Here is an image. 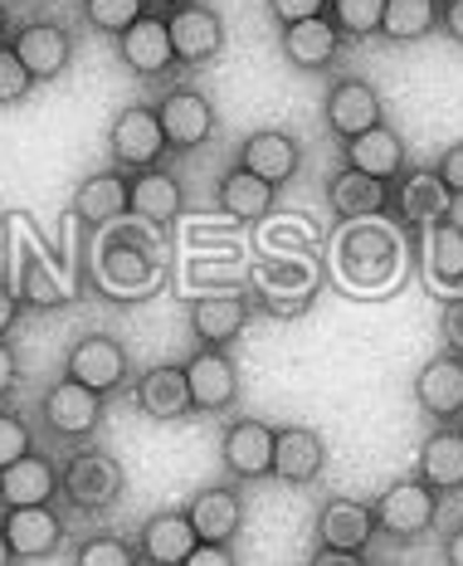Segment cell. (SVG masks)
<instances>
[{
    "instance_id": "cell-41",
    "label": "cell",
    "mask_w": 463,
    "mask_h": 566,
    "mask_svg": "<svg viewBox=\"0 0 463 566\" xmlns=\"http://www.w3.org/2000/svg\"><path fill=\"white\" fill-rule=\"evenodd\" d=\"M434 176L444 181V191L463 200V137L459 142H449L444 151H439V161H434Z\"/></svg>"
},
{
    "instance_id": "cell-42",
    "label": "cell",
    "mask_w": 463,
    "mask_h": 566,
    "mask_svg": "<svg viewBox=\"0 0 463 566\" xmlns=\"http://www.w3.org/2000/svg\"><path fill=\"white\" fill-rule=\"evenodd\" d=\"M439 333H444V352L463 357V293H449L439 308Z\"/></svg>"
},
{
    "instance_id": "cell-36",
    "label": "cell",
    "mask_w": 463,
    "mask_h": 566,
    "mask_svg": "<svg viewBox=\"0 0 463 566\" xmlns=\"http://www.w3.org/2000/svg\"><path fill=\"white\" fill-rule=\"evenodd\" d=\"M15 298L30 303V308H59V303H69V289H64V279H59L50 264L25 259V264H20V293Z\"/></svg>"
},
{
    "instance_id": "cell-37",
    "label": "cell",
    "mask_w": 463,
    "mask_h": 566,
    "mask_svg": "<svg viewBox=\"0 0 463 566\" xmlns=\"http://www.w3.org/2000/svg\"><path fill=\"white\" fill-rule=\"evenodd\" d=\"M147 15V0H83V20H88L98 34H123L127 25Z\"/></svg>"
},
{
    "instance_id": "cell-19",
    "label": "cell",
    "mask_w": 463,
    "mask_h": 566,
    "mask_svg": "<svg viewBox=\"0 0 463 566\" xmlns=\"http://www.w3.org/2000/svg\"><path fill=\"white\" fill-rule=\"evenodd\" d=\"M40 416L54 434H64V440H88V434L103 424V396L64 376V381H54L50 391H44Z\"/></svg>"
},
{
    "instance_id": "cell-2",
    "label": "cell",
    "mask_w": 463,
    "mask_h": 566,
    "mask_svg": "<svg viewBox=\"0 0 463 566\" xmlns=\"http://www.w3.org/2000/svg\"><path fill=\"white\" fill-rule=\"evenodd\" d=\"M127 493V474L123 464L98 450V444H83L59 464V499L78 513H108L117 509V499Z\"/></svg>"
},
{
    "instance_id": "cell-25",
    "label": "cell",
    "mask_w": 463,
    "mask_h": 566,
    "mask_svg": "<svg viewBox=\"0 0 463 566\" xmlns=\"http://www.w3.org/2000/svg\"><path fill=\"white\" fill-rule=\"evenodd\" d=\"M414 479L430 483L434 493H459L463 489V424H434L430 440L414 454Z\"/></svg>"
},
{
    "instance_id": "cell-15",
    "label": "cell",
    "mask_w": 463,
    "mask_h": 566,
    "mask_svg": "<svg viewBox=\"0 0 463 566\" xmlns=\"http://www.w3.org/2000/svg\"><path fill=\"white\" fill-rule=\"evenodd\" d=\"M414 406L434 424L463 420V357L439 352V357L424 361V367L414 371Z\"/></svg>"
},
{
    "instance_id": "cell-22",
    "label": "cell",
    "mask_w": 463,
    "mask_h": 566,
    "mask_svg": "<svg viewBox=\"0 0 463 566\" xmlns=\"http://www.w3.org/2000/svg\"><path fill=\"white\" fill-rule=\"evenodd\" d=\"M133 400H137V410L147 420H161V424H171V420H186L191 416V386H186V367H176V361H161V367H147L133 381Z\"/></svg>"
},
{
    "instance_id": "cell-32",
    "label": "cell",
    "mask_w": 463,
    "mask_h": 566,
    "mask_svg": "<svg viewBox=\"0 0 463 566\" xmlns=\"http://www.w3.org/2000/svg\"><path fill=\"white\" fill-rule=\"evenodd\" d=\"M127 200H133V216L147 220V226L166 230L176 216L186 210V191L171 171L161 167H147V171H133V186H127Z\"/></svg>"
},
{
    "instance_id": "cell-31",
    "label": "cell",
    "mask_w": 463,
    "mask_h": 566,
    "mask_svg": "<svg viewBox=\"0 0 463 566\" xmlns=\"http://www.w3.org/2000/svg\"><path fill=\"white\" fill-rule=\"evenodd\" d=\"M249 327V298L244 293H206L191 303V333L200 347H230Z\"/></svg>"
},
{
    "instance_id": "cell-21",
    "label": "cell",
    "mask_w": 463,
    "mask_h": 566,
    "mask_svg": "<svg viewBox=\"0 0 463 566\" xmlns=\"http://www.w3.org/2000/svg\"><path fill=\"white\" fill-rule=\"evenodd\" d=\"M117 54L123 64L133 69L137 78H166L176 69V50H171V34H166V15L147 10L137 25H127L117 34Z\"/></svg>"
},
{
    "instance_id": "cell-30",
    "label": "cell",
    "mask_w": 463,
    "mask_h": 566,
    "mask_svg": "<svg viewBox=\"0 0 463 566\" xmlns=\"http://www.w3.org/2000/svg\"><path fill=\"white\" fill-rule=\"evenodd\" d=\"M327 206H332V216H337L341 226L376 220V216H386V206H390V186L376 181V176H361V171L341 167L327 181Z\"/></svg>"
},
{
    "instance_id": "cell-20",
    "label": "cell",
    "mask_w": 463,
    "mask_h": 566,
    "mask_svg": "<svg viewBox=\"0 0 463 566\" xmlns=\"http://www.w3.org/2000/svg\"><path fill=\"white\" fill-rule=\"evenodd\" d=\"M186 517H191L200 542H215V547H234L244 527V493L240 483H210L200 489L191 503H186Z\"/></svg>"
},
{
    "instance_id": "cell-17",
    "label": "cell",
    "mask_w": 463,
    "mask_h": 566,
    "mask_svg": "<svg viewBox=\"0 0 463 566\" xmlns=\"http://www.w3.org/2000/svg\"><path fill=\"white\" fill-rule=\"evenodd\" d=\"M240 167L254 171L259 181H269L273 191H283L303 167V142L283 133V127H259L240 142Z\"/></svg>"
},
{
    "instance_id": "cell-14",
    "label": "cell",
    "mask_w": 463,
    "mask_h": 566,
    "mask_svg": "<svg viewBox=\"0 0 463 566\" xmlns=\"http://www.w3.org/2000/svg\"><path fill=\"white\" fill-rule=\"evenodd\" d=\"M220 464L234 483L244 479H269V464H273V424L259 420V416H240L224 424L220 434Z\"/></svg>"
},
{
    "instance_id": "cell-33",
    "label": "cell",
    "mask_w": 463,
    "mask_h": 566,
    "mask_svg": "<svg viewBox=\"0 0 463 566\" xmlns=\"http://www.w3.org/2000/svg\"><path fill=\"white\" fill-rule=\"evenodd\" d=\"M273 196L278 191H273L269 181H259L254 171H244V167H230L215 186V206L230 220H264L273 210Z\"/></svg>"
},
{
    "instance_id": "cell-12",
    "label": "cell",
    "mask_w": 463,
    "mask_h": 566,
    "mask_svg": "<svg viewBox=\"0 0 463 566\" xmlns=\"http://www.w3.org/2000/svg\"><path fill=\"white\" fill-rule=\"evenodd\" d=\"M323 469H327V440H323V430H313V424H278V430H273L269 479L303 489V483H313Z\"/></svg>"
},
{
    "instance_id": "cell-9",
    "label": "cell",
    "mask_w": 463,
    "mask_h": 566,
    "mask_svg": "<svg viewBox=\"0 0 463 566\" xmlns=\"http://www.w3.org/2000/svg\"><path fill=\"white\" fill-rule=\"evenodd\" d=\"M108 151H113V167L127 171V176L157 167L161 151H166L157 108H151V103H133V108L117 113L113 127H108Z\"/></svg>"
},
{
    "instance_id": "cell-10",
    "label": "cell",
    "mask_w": 463,
    "mask_h": 566,
    "mask_svg": "<svg viewBox=\"0 0 463 566\" xmlns=\"http://www.w3.org/2000/svg\"><path fill=\"white\" fill-rule=\"evenodd\" d=\"M186 367V386H191V406L200 416H220L240 400V361L230 357V347H196Z\"/></svg>"
},
{
    "instance_id": "cell-13",
    "label": "cell",
    "mask_w": 463,
    "mask_h": 566,
    "mask_svg": "<svg viewBox=\"0 0 463 566\" xmlns=\"http://www.w3.org/2000/svg\"><path fill=\"white\" fill-rule=\"evenodd\" d=\"M313 533H317V547H332V552H366V547H371V537H376L371 503L347 499V493H332V499L317 503Z\"/></svg>"
},
{
    "instance_id": "cell-11",
    "label": "cell",
    "mask_w": 463,
    "mask_h": 566,
    "mask_svg": "<svg viewBox=\"0 0 463 566\" xmlns=\"http://www.w3.org/2000/svg\"><path fill=\"white\" fill-rule=\"evenodd\" d=\"M390 206H396V220L406 230H430L434 220L454 216V196L444 191V181L434 176V167H406L390 181Z\"/></svg>"
},
{
    "instance_id": "cell-5",
    "label": "cell",
    "mask_w": 463,
    "mask_h": 566,
    "mask_svg": "<svg viewBox=\"0 0 463 566\" xmlns=\"http://www.w3.org/2000/svg\"><path fill=\"white\" fill-rule=\"evenodd\" d=\"M323 123L332 127V137H341V142H351V137L371 133V127H381L386 123L381 88H376L371 78H361V74L332 78V88L323 98Z\"/></svg>"
},
{
    "instance_id": "cell-27",
    "label": "cell",
    "mask_w": 463,
    "mask_h": 566,
    "mask_svg": "<svg viewBox=\"0 0 463 566\" xmlns=\"http://www.w3.org/2000/svg\"><path fill=\"white\" fill-rule=\"evenodd\" d=\"M196 527L186 509H171V513H151L137 533V557L147 566H181L186 557L196 552Z\"/></svg>"
},
{
    "instance_id": "cell-3",
    "label": "cell",
    "mask_w": 463,
    "mask_h": 566,
    "mask_svg": "<svg viewBox=\"0 0 463 566\" xmlns=\"http://www.w3.org/2000/svg\"><path fill=\"white\" fill-rule=\"evenodd\" d=\"M439 503H444V493H434L430 483H420L414 474L386 483V489L371 499L376 533L390 537V542H420L434 527Z\"/></svg>"
},
{
    "instance_id": "cell-4",
    "label": "cell",
    "mask_w": 463,
    "mask_h": 566,
    "mask_svg": "<svg viewBox=\"0 0 463 566\" xmlns=\"http://www.w3.org/2000/svg\"><path fill=\"white\" fill-rule=\"evenodd\" d=\"M337 264L351 283L376 289V283H386L400 269V234L390 226H381V216L356 220V226H347V234L337 240Z\"/></svg>"
},
{
    "instance_id": "cell-49",
    "label": "cell",
    "mask_w": 463,
    "mask_h": 566,
    "mask_svg": "<svg viewBox=\"0 0 463 566\" xmlns=\"http://www.w3.org/2000/svg\"><path fill=\"white\" fill-rule=\"evenodd\" d=\"M444 566H463V523L444 537Z\"/></svg>"
},
{
    "instance_id": "cell-35",
    "label": "cell",
    "mask_w": 463,
    "mask_h": 566,
    "mask_svg": "<svg viewBox=\"0 0 463 566\" xmlns=\"http://www.w3.org/2000/svg\"><path fill=\"white\" fill-rule=\"evenodd\" d=\"M386 0H327V20L341 40H376L381 34Z\"/></svg>"
},
{
    "instance_id": "cell-1",
    "label": "cell",
    "mask_w": 463,
    "mask_h": 566,
    "mask_svg": "<svg viewBox=\"0 0 463 566\" xmlns=\"http://www.w3.org/2000/svg\"><path fill=\"white\" fill-rule=\"evenodd\" d=\"M117 234L98 244V264H93V274L108 293L117 298H137V293L151 289V279H157V226H147V220H137V226H127V220H117Z\"/></svg>"
},
{
    "instance_id": "cell-46",
    "label": "cell",
    "mask_w": 463,
    "mask_h": 566,
    "mask_svg": "<svg viewBox=\"0 0 463 566\" xmlns=\"http://www.w3.org/2000/svg\"><path fill=\"white\" fill-rule=\"evenodd\" d=\"M439 30L463 44V0H439Z\"/></svg>"
},
{
    "instance_id": "cell-39",
    "label": "cell",
    "mask_w": 463,
    "mask_h": 566,
    "mask_svg": "<svg viewBox=\"0 0 463 566\" xmlns=\"http://www.w3.org/2000/svg\"><path fill=\"white\" fill-rule=\"evenodd\" d=\"M34 88V78L25 74V64L15 59L10 44H0V108H15V103H25Z\"/></svg>"
},
{
    "instance_id": "cell-51",
    "label": "cell",
    "mask_w": 463,
    "mask_h": 566,
    "mask_svg": "<svg viewBox=\"0 0 463 566\" xmlns=\"http://www.w3.org/2000/svg\"><path fill=\"white\" fill-rule=\"evenodd\" d=\"M0 566H15V552H10V542H6V533H0Z\"/></svg>"
},
{
    "instance_id": "cell-18",
    "label": "cell",
    "mask_w": 463,
    "mask_h": 566,
    "mask_svg": "<svg viewBox=\"0 0 463 566\" xmlns=\"http://www.w3.org/2000/svg\"><path fill=\"white\" fill-rule=\"evenodd\" d=\"M10 50H15V59L25 64V74L34 84H54V78L74 64V34L64 25H54V20H34V25L15 30Z\"/></svg>"
},
{
    "instance_id": "cell-52",
    "label": "cell",
    "mask_w": 463,
    "mask_h": 566,
    "mask_svg": "<svg viewBox=\"0 0 463 566\" xmlns=\"http://www.w3.org/2000/svg\"><path fill=\"white\" fill-rule=\"evenodd\" d=\"M6 34H10V10H6V0H0V44H6Z\"/></svg>"
},
{
    "instance_id": "cell-8",
    "label": "cell",
    "mask_w": 463,
    "mask_h": 566,
    "mask_svg": "<svg viewBox=\"0 0 463 566\" xmlns=\"http://www.w3.org/2000/svg\"><path fill=\"white\" fill-rule=\"evenodd\" d=\"M166 34H171L176 69H206L224 50V20L206 0H191L181 10H166Z\"/></svg>"
},
{
    "instance_id": "cell-29",
    "label": "cell",
    "mask_w": 463,
    "mask_h": 566,
    "mask_svg": "<svg viewBox=\"0 0 463 566\" xmlns=\"http://www.w3.org/2000/svg\"><path fill=\"white\" fill-rule=\"evenodd\" d=\"M341 151H347V167H351V171L376 176V181H386V186L410 167L406 137H400L390 123L371 127V133H361V137H351V142H341Z\"/></svg>"
},
{
    "instance_id": "cell-47",
    "label": "cell",
    "mask_w": 463,
    "mask_h": 566,
    "mask_svg": "<svg viewBox=\"0 0 463 566\" xmlns=\"http://www.w3.org/2000/svg\"><path fill=\"white\" fill-rule=\"evenodd\" d=\"M307 566H366V552H332V547H317Z\"/></svg>"
},
{
    "instance_id": "cell-24",
    "label": "cell",
    "mask_w": 463,
    "mask_h": 566,
    "mask_svg": "<svg viewBox=\"0 0 463 566\" xmlns=\"http://www.w3.org/2000/svg\"><path fill=\"white\" fill-rule=\"evenodd\" d=\"M59 499V464L50 454L30 450L25 459L0 469V509H34Z\"/></svg>"
},
{
    "instance_id": "cell-45",
    "label": "cell",
    "mask_w": 463,
    "mask_h": 566,
    "mask_svg": "<svg viewBox=\"0 0 463 566\" xmlns=\"http://www.w3.org/2000/svg\"><path fill=\"white\" fill-rule=\"evenodd\" d=\"M20 386V357L10 347V337H0V396H10Z\"/></svg>"
},
{
    "instance_id": "cell-48",
    "label": "cell",
    "mask_w": 463,
    "mask_h": 566,
    "mask_svg": "<svg viewBox=\"0 0 463 566\" xmlns=\"http://www.w3.org/2000/svg\"><path fill=\"white\" fill-rule=\"evenodd\" d=\"M20 323V298L15 293H0V337H10Z\"/></svg>"
},
{
    "instance_id": "cell-40",
    "label": "cell",
    "mask_w": 463,
    "mask_h": 566,
    "mask_svg": "<svg viewBox=\"0 0 463 566\" xmlns=\"http://www.w3.org/2000/svg\"><path fill=\"white\" fill-rule=\"evenodd\" d=\"M34 450V434L25 416H15V410H0V469L15 464V459H25Z\"/></svg>"
},
{
    "instance_id": "cell-50",
    "label": "cell",
    "mask_w": 463,
    "mask_h": 566,
    "mask_svg": "<svg viewBox=\"0 0 463 566\" xmlns=\"http://www.w3.org/2000/svg\"><path fill=\"white\" fill-rule=\"evenodd\" d=\"M191 6V0H147V10H157V15H166V10H181Z\"/></svg>"
},
{
    "instance_id": "cell-44",
    "label": "cell",
    "mask_w": 463,
    "mask_h": 566,
    "mask_svg": "<svg viewBox=\"0 0 463 566\" xmlns=\"http://www.w3.org/2000/svg\"><path fill=\"white\" fill-rule=\"evenodd\" d=\"M181 566H240L234 562V547H215V542H196V552Z\"/></svg>"
},
{
    "instance_id": "cell-34",
    "label": "cell",
    "mask_w": 463,
    "mask_h": 566,
    "mask_svg": "<svg viewBox=\"0 0 463 566\" xmlns=\"http://www.w3.org/2000/svg\"><path fill=\"white\" fill-rule=\"evenodd\" d=\"M439 30V0H386L381 40L390 44H420Z\"/></svg>"
},
{
    "instance_id": "cell-43",
    "label": "cell",
    "mask_w": 463,
    "mask_h": 566,
    "mask_svg": "<svg viewBox=\"0 0 463 566\" xmlns=\"http://www.w3.org/2000/svg\"><path fill=\"white\" fill-rule=\"evenodd\" d=\"M269 15L283 25H298V20H317L327 15V0H269Z\"/></svg>"
},
{
    "instance_id": "cell-26",
    "label": "cell",
    "mask_w": 463,
    "mask_h": 566,
    "mask_svg": "<svg viewBox=\"0 0 463 566\" xmlns=\"http://www.w3.org/2000/svg\"><path fill=\"white\" fill-rule=\"evenodd\" d=\"M420 264H424V279H430L434 289L463 293V226H459V216H444V220H434L430 230H420Z\"/></svg>"
},
{
    "instance_id": "cell-16",
    "label": "cell",
    "mask_w": 463,
    "mask_h": 566,
    "mask_svg": "<svg viewBox=\"0 0 463 566\" xmlns=\"http://www.w3.org/2000/svg\"><path fill=\"white\" fill-rule=\"evenodd\" d=\"M15 562H50L64 547V517L54 513V503H34V509H6L0 517Z\"/></svg>"
},
{
    "instance_id": "cell-7",
    "label": "cell",
    "mask_w": 463,
    "mask_h": 566,
    "mask_svg": "<svg viewBox=\"0 0 463 566\" xmlns=\"http://www.w3.org/2000/svg\"><path fill=\"white\" fill-rule=\"evenodd\" d=\"M157 123H161L166 151H196L215 137L220 113L200 88L181 84V88H166V98L157 103Z\"/></svg>"
},
{
    "instance_id": "cell-38",
    "label": "cell",
    "mask_w": 463,
    "mask_h": 566,
    "mask_svg": "<svg viewBox=\"0 0 463 566\" xmlns=\"http://www.w3.org/2000/svg\"><path fill=\"white\" fill-rule=\"evenodd\" d=\"M74 566H141V557H137V542L98 533V537H83L78 542Z\"/></svg>"
},
{
    "instance_id": "cell-28",
    "label": "cell",
    "mask_w": 463,
    "mask_h": 566,
    "mask_svg": "<svg viewBox=\"0 0 463 566\" xmlns=\"http://www.w3.org/2000/svg\"><path fill=\"white\" fill-rule=\"evenodd\" d=\"M341 34L337 25H332L327 15H317V20H298V25H283L278 30V50L283 59H288L293 69H303V74H317V69H332L337 64V54H341Z\"/></svg>"
},
{
    "instance_id": "cell-6",
    "label": "cell",
    "mask_w": 463,
    "mask_h": 566,
    "mask_svg": "<svg viewBox=\"0 0 463 566\" xmlns=\"http://www.w3.org/2000/svg\"><path fill=\"white\" fill-rule=\"evenodd\" d=\"M64 376L78 386H88V391H98V396H113V391H123L127 376H133V357H127V347L117 337L88 333L69 347Z\"/></svg>"
},
{
    "instance_id": "cell-23",
    "label": "cell",
    "mask_w": 463,
    "mask_h": 566,
    "mask_svg": "<svg viewBox=\"0 0 463 566\" xmlns=\"http://www.w3.org/2000/svg\"><path fill=\"white\" fill-rule=\"evenodd\" d=\"M127 186H133V176L117 171V167L83 176V186L74 191V220H83L88 230H108V226H117V220H127L133 216Z\"/></svg>"
}]
</instances>
